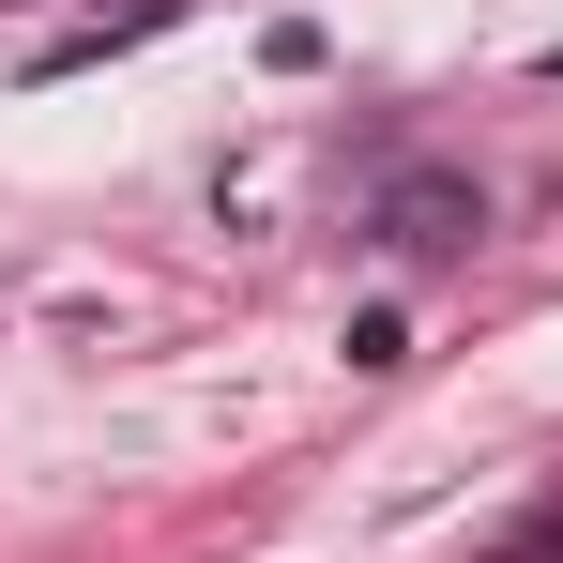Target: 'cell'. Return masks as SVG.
I'll use <instances>...</instances> for the list:
<instances>
[{
	"mask_svg": "<svg viewBox=\"0 0 563 563\" xmlns=\"http://www.w3.org/2000/svg\"><path fill=\"white\" fill-rule=\"evenodd\" d=\"M472 229H487V198L457 168H396L380 184V244H472Z\"/></svg>",
	"mask_w": 563,
	"mask_h": 563,
	"instance_id": "6da1fadb",
	"label": "cell"
},
{
	"mask_svg": "<svg viewBox=\"0 0 563 563\" xmlns=\"http://www.w3.org/2000/svg\"><path fill=\"white\" fill-rule=\"evenodd\" d=\"M503 563H563V518H533V533H518V549H503Z\"/></svg>",
	"mask_w": 563,
	"mask_h": 563,
	"instance_id": "7a4b0ae2",
	"label": "cell"
}]
</instances>
